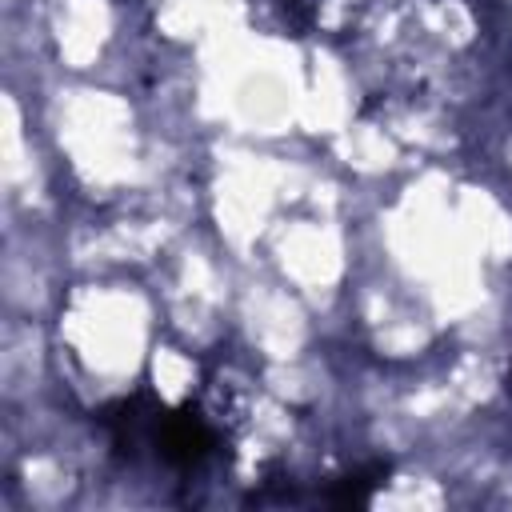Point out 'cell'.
I'll return each mask as SVG.
<instances>
[{
	"instance_id": "cell-2",
	"label": "cell",
	"mask_w": 512,
	"mask_h": 512,
	"mask_svg": "<svg viewBox=\"0 0 512 512\" xmlns=\"http://www.w3.org/2000/svg\"><path fill=\"white\" fill-rule=\"evenodd\" d=\"M384 476H388V464H372V468H356V472L340 476L336 488H332V504H340V508H348V504H368V496L376 492V484H380Z\"/></svg>"
},
{
	"instance_id": "cell-1",
	"label": "cell",
	"mask_w": 512,
	"mask_h": 512,
	"mask_svg": "<svg viewBox=\"0 0 512 512\" xmlns=\"http://www.w3.org/2000/svg\"><path fill=\"white\" fill-rule=\"evenodd\" d=\"M156 444H160V456L176 468H196L212 444H216V432L208 428V420L196 412V408H176V412H164L156 420Z\"/></svg>"
}]
</instances>
